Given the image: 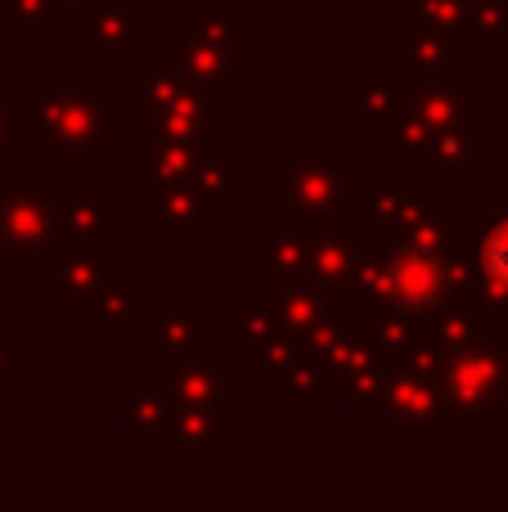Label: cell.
Listing matches in <instances>:
<instances>
[{
    "instance_id": "6da1fadb",
    "label": "cell",
    "mask_w": 508,
    "mask_h": 512,
    "mask_svg": "<svg viewBox=\"0 0 508 512\" xmlns=\"http://www.w3.org/2000/svg\"><path fill=\"white\" fill-rule=\"evenodd\" d=\"M482 270H486V283H491L500 297H508V216L500 225H491V234H486Z\"/></svg>"
}]
</instances>
